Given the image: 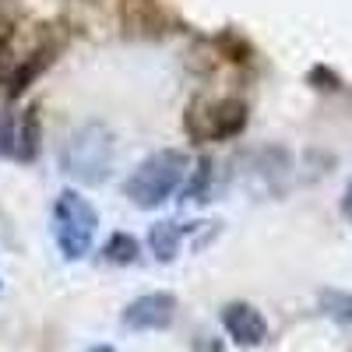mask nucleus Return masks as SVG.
Segmentation results:
<instances>
[{
  "instance_id": "obj_1",
  "label": "nucleus",
  "mask_w": 352,
  "mask_h": 352,
  "mask_svg": "<svg viewBox=\"0 0 352 352\" xmlns=\"http://www.w3.org/2000/svg\"><path fill=\"white\" fill-rule=\"evenodd\" d=\"M113 155H116L113 131L102 120H85L64 138L60 152H56V162H60V169L74 184L99 187L113 173Z\"/></svg>"
},
{
  "instance_id": "obj_2",
  "label": "nucleus",
  "mask_w": 352,
  "mask_h": 352,
  "mask_svg": "<svg viewBox=\"0 0 352 352\" xmlns=\"http://www.w3.org/2000/svg\"><path fill=\"white\" fill-rule=\"evenodd\" d=\"M187 173H190L187 152L162 148V152H155V155H148L144 162L134 166V173L124 180V197L141 212L162 208L176 190H184Z\"/></svg>"
},
{
  "instance_id": "obj_3",
  "label": "nucleus",
  "mask_w": 352,
  "mask_h": 352,
  "mask_svg": "<svg viewBox=\"0 0 352 352\" xmlns=\"http://www.w3.org/2000/svg\"><path fill=\"white\" fill-rule=\"evenodd\" d=\"M99 229V212L96 204L81 197L78 190H60L53 201V240L67 261H81L92 254Z\"/></svg>"
},
{
  "instance_id": "obj_4",
  "label": "nucleus",
  "mask_w": 352,
  "mask_h": 352,
  "mask_svg": "<svg viewBox=\"0 0 352 352\" xmlns=\"http://www.w3.org/2000/svg\"><path fill=\"white\" fill-rule=\"evenodd\" d=\"M250 109L243 99L236 96H222V99H194L187 116H184V131L190 134V141H232L247 131Z\"/></svg>"
},
{
  "instance_id": "obj_5",
  "label": "nucleus",
  "mask_w": 352,
  "mask_h": 352,
  "mask_svg": "<svg viewBox=\"0 0 352 352\" xmlns=\"http://www.w3.org/2000/svg\"><path fill=\"white\" fill-rule=\"evenodd\" d=\"M124 328L127 331H166L176 320V296L173 292H144V296L131 300L124 307Z\"/></svg>"
},
{
  "instance_id": "obj_6",
  "label": "nucleus",
  "mask_w": 352,
  "mask_h": 352,
  "mask_svg": "<svg viewBox=\"0 0 352 352\" xmlns=\"http://www.w3.org/2000/svg\"><path fill=\"white\" fill-rule=\"evenodd\" d=\"M222 328L240 349H257L268 342V317L247 300H232L222 307Z\"/></svg>"
},
{
  "instance_id": "obj_7",
  "label": "nucleus",
  "mask_w": 352,
  "mask_h": 352,
  "mask_svg": "<svg viewBox=\"0 0 352 352\" xmlns=\"http://www.w3.org/2000/svg\"><path fill=\"white\" fill-rule=\"evenodd\" d=\"M120 25L127 36H166L173 28V14L162 0H120Z\"/></svg>"
},
{
  "instance_id": "obj_8",
  "label": "nucleus",
  "mask_w": 352,
  "mask_h": 352,
  "mask_svg": "<svg viewBox=\"0 0 352 352\" xmlns=\"http://www.w3.org/2000/svg\"><path fill=\"white\" fill-rule=\"evenodd\" d=\"M53 56H56V43H53V39H46V43H39L36 50H28L25 56H18V64L8 71V96L18 99L25 88L53 64Z\"/></svg>"
},
{
  "instance_id": "obj_9",
  "label": "nucleus",
  "mask_w": 352,
  "mask_h": 352,
  "mask_svg": "<svg viewBox=\"0 0 352 352\" xmlns=\"http://www.w3.org/2000/svg\"><path fill=\"white\" fill-rule=\"evenodd\" d=\"M187 232H190L187 222H169V219H162V222H155V226L148 229V250L155 254L159 264H173L176 257H180V247H184V240H187Z\"/></svg>"
},
{
  "instance_id": "obj_10",
  "label": "nucleus",
  "mask_w": 352,
  "mask_h": 352,
  "mask_svg": "<svg viewBox=\"0 0 352 352\" xmlns=\"http://www.w3.org/2000/svg\"><path fill=\"white\" fill-rule=\"evenodd\" d=\"M39 138H43L39 113H36V109H25L18 120H14V152H11V159H18V162H36V155H39Z\"/></svg>"
},
{
  "instance_id": "obj_11",
  "label": "nucleus",
  "mask_w": 352,
  "mask_h": 352,
  "mask_svg": "<svg viewBox=\"0 0 352 352\" xmlns=\"http://www.w3.org/2000/svg\"><path fill=\"white\" fill-rule=\"evenodd\" d=\"M212 180H215V162L201 159L197 169H190L184 180V201H212Z\"/></svg>"
},
{
  "instance_id": "obj_12",
  "label": "nucleus",
  "mask_w": 352,
  "mask_h": 352,
  "mask_svg": "<svg viewBox=\"0 0 352 352\" xmlns=\"http://www.w3.org/2000/svg\"><path fill=\"white\" fill-rule=\"evenodd\" d=\"M102 257L109 261V264H134L138 257H141V243L131 236V232H113V236L106 240V247H102Z\"/></svg>"
},
{
  "instance_id": "obj_13",
  "label": "nucleus",
  "mask_w": 352,
  "mask_h": 352,
  "mask_svg": "<svg viewBox=\"0 0 352 352\" xmlns=\"http://www.w3.org/2000/svg\"><path fill=\"white\" fill-rule=\"evenodd\" d=\"M320 307H324L328 317L342 320V324H352V292L324 289V292H320Z\"/></svg>"
},
{
  "instance_id": "obj_14",
  "label": "nucleus",
  "mask_w": 352,
  "mask_h": 352,
  "mask_svg": "<svg viewBox=\"0 0 352 352\" xmlns=\"http://www.w3.org/2000/svg\"><path fill=\"white\" fill-rule=\"evenodd\" d=\"M11 152H14V116L0 113V155H11Z\"/></svg>"
},
{
  "instance_id": "obj_15",
  "label": "nucleus",
  "mask_w": 352,
  "mask_h": 352,
  "mask_svg": "<svg viewBox=\"0 0 352 352\" xmlns=\"http://www.w3.org/2000/svg\"><path fill=\"white\" fill-rule=\"evenodd\" d=\"M342 215H345V222L352 226V180L345 184V194H342Z\"/></svg>"
},
{
  "instance_id": "obj_16",
  "label": "nucleus",
  "mask_w": 352,
  "mask_h": 352,
  "mask_svg": "<svg viewBox=\"0 0 352 352\" xmlns=\"http://www.w3.org/2000/svg\"><path fill=\"white\" fill-rule=\"evenodd\" d=\"M88 352H116V349H113V345H92Z\"/></svg>"
},
{
  "instance_id": "obj_17",
  "label": "nucleus",
  "mask_w": 352,
  "mask_h": 352,
  "mask_svg": "<svg viewBox=\"0 0 352 352\" xmlns=\"http://www.w3.org/2000/svg\"><path fill=\"white\" fill-rule=\"evenodd\" d=\"M0 285H4V282H0Z\"/></svg>"
}]
</instances>
